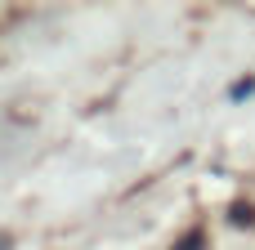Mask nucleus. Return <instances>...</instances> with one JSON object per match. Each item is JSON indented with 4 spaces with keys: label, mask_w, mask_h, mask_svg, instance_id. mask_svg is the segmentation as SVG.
I'll list each match as a JSON object with an SVG mask.
<instances>
[{
    "label": "nucleus",
    "mask_w": 255,
    "mask_h": 250,
    "mask_svg": "<svg viewBox=\"0 0 255 250\" xmlns=\"http://www.w3.org/2000/svg\"><path fill=\"white\" fill-rule=\"evenodd\" d=\"M247 94H255V76H242V81L233 85V98H247Z\"/></svg>",
    "instance_id": "1"
},
{
    "label": "nucleus",
    "mask_w": 255,
    "mask_h": 250,
    "mask_svg": "<svg viewBox=\"0 0 255 250\" xmlns=\"http://www.w3.org/2000/svg\"><path fill=\"white\" fill-rule=\"evenodd\" d=\"M179 250H202V233H193V237H188V242H184Z\"/></svg>",
    "instance_id": "2"
}]
</instances>
